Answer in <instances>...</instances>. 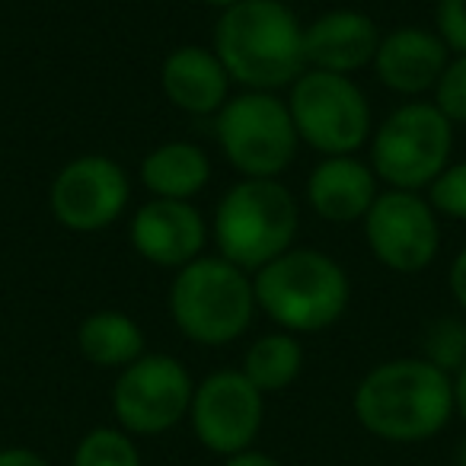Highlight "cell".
Masks as SVG:
<instances>
[{
	"label": "cell",
	"instance_id": "cell-8",
	"mask_svg": "<svg viewBox=\"0 0 466 466\" xmlns=\"http://www.w3.org/2000/svg\"><path fill=\"white\" fill-rule=\"evenodd\" d=\"M285 103L300 144L319 157L358 154L374 135V112L355 77L304 71L288 86Z\"/></svg>",
	"mask_w": 466,
	"mask_h": 466
},
{
	"label": "cell",
	"instance_id": "cell-19",
	"mask_svg": "<svg viewBox=\"0 0 466 466\" xmlns=\"http://www.w3.org/2000/svg\"><path fill=\"white\" fill-rule=\"evenodd\" d=\"M144 329L135 317L122 310H96L84 317L77 326V349L96 368H118L125 370L135 364L144 351Z\"/></svg>",
	"mask_w": 466,
	"mask_h": 466
},
{
	"label": "cell",
	"instance_id": "cell-10",
	"mask_svg": "<svg viewBox=\"0 0 466 466\" xmlns=\"http://www.w3.org/2000/svg\"><path fill=\"white\" fill-rule=\"evenodd\" d=\"M368 249L396 275H419L441 253V218L421 192L380 188L361 220Z\"/></svg>",
	"mask_w": 466,
	"mask_h": 466
},
{
	"label": "cell",
	"instance_id": "cell-13",
	"mask_svg": "<svg viewBox=\"0 0 466 466\" xmlns=\"http://www.w3.org/2000/svg\"><path fill=\"white\" fill-rule=\"evenodd\" d=\"M208 240H211V224L195 208V201L150 198L131 214V249L157 268L179 272L205 256Z\"/></svg>",
	"mask_w": 466,
	"mask_h": 466
},
{
	"label": "cell",
	"instance_id": "cell-12",
	"mask_svg": "<svg viewBox=\"0 0 466 466\" xmlns=\"http://www.w3.org/2000/svg\"><path fill=\"white\" fill-rule=\"evenodd\" d=\"M266 415V396L247 380L243 370H214L195 387L188 419H192L195 438L214 453L249 451L262 428Z\"/></svg>",
	"mask_w": 466,
	"mask_h": 466
},
{
	"label": "cell",
	"instance_id": "cell-6",
	"mask_svg": "<svg viewBox=\"0 0 466 466\" xmlns=\"http://www.w3.org/2000/svg\"><path fill=\"white\" fill-rule=\"evenodd\" d=\"M214 141L240 179H281L300 150L281 93L240 90L214 116Z\"/></svg>",
	"mask_w": 466,
	"mask_h": 466
},
{
	"label": "cell",
	"instance_id": "cell-17",
	"mask_svg": "<svg viewBox=\"0 0 466 466\" xmlns=\"http://www.w3.org/2000/svg\"><path fill=\"white\" fill-rule=\"evenodd\" d=\"M160 90L173 109L192 118H214L233 96V80L214 48L188 42L163 58Z\"/></svg>",
	"mask_w": 466,
	"mask_h": 466
},
{
	"label": "cell",
	"instance_id": "cell-7",
	"mask_svg": "<svg viewBox=\"0 0 466 466\" xmlns=\"http://www.w3.org/2000/svg\"><path fill=\"white\" fill-rule=\"evenodd\" d=\"M370 167L387 188L421 192L438 179L453 154V125L431 99L396 106L370 135Z\"/></svg>",
	"mask_w": 466,
	"mask_h": 466
},
{
	"label": "cell",
	"instance_id": "cell-18",
	"mask_svg": "<svg viewBox=\"0 0 466 466\" xmlns=\"http://www.w3.org/2000/svg\"><path fill=\"white\" fill-rule=\"evenodd\" d=\"M137 176L150 198L192 201L211 182V160L192 141H163L141 157Z\"/></svg>",
	"mask_w": 466,
	"mask_h": 466
},
{
	"label": "cell",
	"instance_id": "cell-28",
	"mask_svg": "<svg viewBox=\"0 0 466 466\" xmlns=\"http://www.w3.org/2000/svg\"><path fill=\"white\" fill-rule=\"evenodd\" d=\"M224 466H281L275 457H268V453H262V451H240V453H233V457H227V463Z\"/></svg>",
	"mask_w": 466,
	"mask_h": 466
},
{
	"label": "cell",
	"instance_id": "cell-31",
	"mask_svg": "<svg viewBox=\"0 0 466 466\" xmlns=\"http://www.w3.org/2000/svg\"><path fill=\"white\" fill-rule=\"evenodd\" d=\"M457 466H466V441L460 444V451H457Z\"/></svg>",
	"mask_w": 466,
	"mask_h": 466
},
{
	"label": "cell",
	"instance_id": "cell-30",
	"mask_svg": "<svg viewBox=\"0 0 466 466\" xmlns=\"http://www.w3.org/2000/svg\"><path fill=\"white\" fill-rule=\"evenodd\" d=\"M205 7H214L220 14V10H227V7H233V4H240V0H201Z\"/></svg>",
	"mask_w": 466,
	"mask_h": 466
},
{
	"label": "cell",
	"instance_id": "cell-14",
	"mask_svg": "<svg viewBox=\"0 0 466 466\" xmlns=\"http://www.w3.org/2000/svg\"><path fill=\"white\" fill-rule=\"evenodd\" d=\"M451 61V52L434 29L396 26L380 35L374 55V77L390 93L406 99H419L434 90L441 71Z\"/></svg>",
	"mask_w": 466,
	"mask_h": 466
},
{
	"label": "cell",
	"instance_id": "cell-5",
	"mask_svg": "<svg viewBox=\"0 0 466 466\" xmlns=\"http://www.w3.org/2000/svg\"><path fill=\"white\" fill-rule=\"evenodd\" d=\"M169 317L176 329L195 345L220 349L247 336L256 319L253 275L214 256L188 262L169 281Z\"/></svg>",
	"mask_w": 466,
	"mask_h": 466
},
{
	"label": "cell",
	"instance_id": "cell-24",
	"mask_svg": "<svg viewBox=\"0 0 466 466\" xmlns=\"http://www.w3.org/2000/svg\"><path fill=\"white\" fill-rule=\"evenodd\" d=\"M425 192L428 205L438 211V218L466 220V160L447 163Z\"/></svg>",
	"mask_w": 466,
	"mask_h": 466
},
{
	"label": "cell",
	"instance_id": "cell-20",
	"mask_svg": "<svg viewBox=\"0 0 466 466\" xmlns=\"http://www.w3.org/2000/svg\"><path fill=\"white\" fill-rule=\"evenodd\" d=\"M240 370L262 396L281 393L304 370V345L298 342V336H291L285 329L266 332V336H259L247 349Z\"/></svg>",
	"mask_w": 466,
	"mask_h": 466
},
{
	"label": "cell",
	"instance_id": "cell-2",
	"mask_svg": "<svg viewBox=\"0 0 466 466\" xmlns=\"http://www.w3.org/2000/svg\"><path fill=\"white\" fill-rule=\"evenodd\" d=\"M351 406L374 438L415 444L434 438L457 412L453 377L425 358H393L361 377Z\"/></svg>",
	"mask_w": 466,
	"mask_h": 466
},
{
	"label": "cell",
	"instance_id": "cell-27",
	"mask_svg": "<svg viewBox=\"0 0 466 466\" xmlns=\"http://www.w3.org/2000/svg\"><path fill=\"white\" fill-rule=\"evenodd\" d=\"M0 466H48V463L35 451H26V447H7V451H0Z\"/></svg>",
	"mask_w": 466,
	"mask_h": 466
},
{
	"label": "cell",
	"instance_id": "cell-15",
	"mask_svg": "<svg viewBox=\"0 0 466 466\" xmlns=\"http://www.w3.org/2000/svg\"><path fill=\"white\" fill-rule=\"evenodd\" d=\"M380 29L368 14L351 7L326 10L313 23H304V58L307 71H326L355 77L374 65Z\"/></svg>",
	"mask_w": 466,
	"mask_h": 466
},
{
	"label": "cell",
	"instance_id": "cell-3",
	"mask_svg": "<svg viewBox=\"0 0 466 466\" xmlns=\"http://www.w3.org/2000/svg\"><path fill=\"white\" fill-rule=\"evenodd\" d=\"M253 285L259 310L291 336L332 329L351 304L349 272L313 247H291L259 268Z\"/></svg>",
	"mask_w": 466,
	"mask_h": 466
},
{
	"label": "cell",
	"instance_id": "cell-21",
	"mask_svg": "<svg viewBox=\"0 0 466 466\" xmlns=\"http://www.w3.org/2000/svg\"><path fill=\"white\" fill-rule=\"evenodd\" d=\"M74 466H141V453L131 444L128 431L93 428L74 451Z\"/></svg>",
	"mask_w": 466,
	"mask_h": 466
},
{
	"label": "cell",
	"instance_id": "cell-4",
	"mask_svg": "<svg viewBox=\"0 0 466 466\" xmlns=\"http://www.w3.org/2000/svg\"><path fill=\"white\" fill-rule=\"evenodd\" d=\"M300 205L281 179H237L211 218V240L218 256L256 275L294 247Z\"/></svg>",
	"mask_w": 466,
	"mask_h": 466
},
{
	"label": "cell",
	"instance_id": "cell-9",
	"mask_svg": "<svg viewBox=\"0 0 466 466\" xmlns=\"http://www.w3.org/2000/svg\"><path fill=\"white\" fill-rule=\"evenodd\" d=\"M131 205V176L106 154H80L55 173L48 211L65 230L90 237L125 218Z\"/></svg>",
	"mask_w": 466,
	"mask_h": 466
},
{
	"label": "cell",
	"instance_id": "cell-11",
	"mask_svg": "<svg viewBox=\"0 0 466 466\" xmlns=\"http://www.w3.org/2000/svg\"><path fill=\"white\" fill-rule=\"evenodd\" d=\"M195 396L192 374L173 355H141L118 370L112 387V409L131 434H163L188 415Z\"/></svg>",
	"mask_w": 466,
	"mask_h": 466
},
{
	"label": "cell",
	"instance_id": "cell-16",
	"mask_svg": "<svg viewBox=\"0 0 466 466\" xmlns=\"http://www.w3.org/2000/svg\"><path fill=\"white\" fill-rule=\"evenodd\" d=\"M377 195L380 179L358 154L319 157L304 186V201L326 224H361Z\"/></svg>",
	"mask_w": 466,
	"mask_h": 466
},
{
	"label": "cell",
	"instance_id": "cell-1",
	"mask_svg": "<svg viewBox=\"0 0 466 466\" xmlns=\"http://www.w3.org/2000/svg\"><path fill=\"white\" fill-rule=\"evenodd\" d=\"M211 48L240 90L281 93L307 71L304 23L285 0H240L220 10Z\"/></svg>",
	"mask_w": 466,
	"mask_h": 466
},
{
	"label": "cell",
	"instance_id": "cell-26",
	"mask_svg": "<svg viewBox=\"0 0 466 466\" xmlns=\"http://www.w3.org/2000/svg\"><path fill=\"white\" fill-rule=\"evenodd\" d=\"M447 288H451L453 304L466 313V247L451 259V268H447Z\"/></svg>",
	"mask_w": 466,
	"mask_h": 466
},
{
	"label": "cell",
	"instance_id": "cell-22",
	"mask_svg": "<svg viewBox=\"0 0 466 466\" xmlns=\"http://www.w3.org/2000/svg\"><path fill=\"white\" fill-rule=\"evenodd\" d=\"M421 351L425 361H431L434 368H441L444 374H457L466 364V323L457 317H441L425 329L421 339Z\"/></svg>",
	"mask_w": 466,
	"mask_h": 466
},
{
	"label": "cell",
	"instance_id": "cell-29",
	"mask_svg": "<svg viewBox=\"0 0 466 466\" xmlns=\"http://www.w3.org/2000/svg\"><path fill=\"white\" fill-rule=\"evenodd\" d=\"M453 409H457L466 421V364L453 374Z\"/></svg>",
	"mask_w": 466,
	"mask_h": 466
},
{
	"label": "cell",
	"instance_id": "cell-25",
	"mask_svg": "<svg viewBox=\"0 0 466 466\" xmlns=\"http://www.w3.org/2000/svg\"><path fill=\"white\" fill-rule=\"evenodd\" d=\"M434 33L451 55H466V0H438L434 4Z\"/></svg>",
	"mask_w": 466,
	"mask_h": 466
},
{
	"label": "cell",
	"instance_id": "cell-23",
	"mask_svg": "<svg viewBox=\"0 0 466 466\" xmlns=\"http://www.w3.org/2000/svg\"><path fill=\"white\" fill-rule=\"evenodd\" d=\"M431 103L453 128L466 125V55H451L431 90Z\"/></svg>",
	"mask_w": 466,
	"mask_h": 466
}]
</instances>
